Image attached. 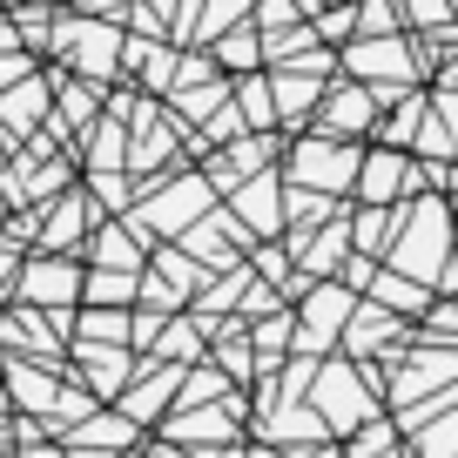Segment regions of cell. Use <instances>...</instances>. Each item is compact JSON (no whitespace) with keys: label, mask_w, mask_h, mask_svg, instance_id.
<instances>
[{"label":"cell","mask_w":458,"mask_h":458,"mask_svg":"<svg viewBox=\"0 0 458 458\" xmlns=\"http://www.w3.org/2000/svg\"><path fill=\"white\" fill-rule=\"evenodd\" d=\"M445 250H458V236H452V209H445L438 196H418V209L411 216H398V236H391V270H404V276H418V284H431V290H445Z\"/></svg>","instance_id":"cell-1"},{"label":"cell","mask_w":458,"mask_h":458,"mask_svg":"<svg viewBox=\"0 0 458 458\" xmlns=\"http://www.w3.org/2000/svg\"><path fill=\"white\" fill-rule=\"evenodd\" d=\"M310 404L324 411V425L337 431V438H351L358 425H371V418L385 411V404L371 398V377H364V364H351V358H330V364H317Z\"/></svg>","instance_id":"cell-2"},{"label":"cell","mask_w":458,"mask_h":458,"mask_svg":"<svg viewBox=\"0 0 458 458\" xmlns=\"http://www.w3.org/2000/svg\"><path fill=\"white\" fill-rule=\"evenodd\" d=\"M351 310H358V297H351V284H344V276H324V284H310V303L297 310V358H324L330 344L344 337Z\"/></svg>","instance_id":"cell-3"},{"label":"cell","mask_w":458,"mask_h":458,"mask_svg":"<svg viewBox=\"0 0 458 458\" xmlns=\"http://www.w3.org/2000/svg\"><path fill=\"white\" fill-rule=\"evenodd\" d=\"M351 169H364V148H344V142H330V135H317V142H297V148H290V182L324 189V196L351 182Z\"/></svg>","instance_id":"cell-4"},{"label":"cell","mask_w":458,"mask_h":458,"mask_svg":"<svg viewBox=\"0 0 458 458\" xmlns=\"http://www.w3.org/2000/svg\"><path fill=\"white\" fill-rule=\"evenodd\" d=\"M404 317L398 310H385V303H358V310H351V324H344V351H351V358L358 364H391L404 351Z\"/></svg>","instance_id":"cell-5"},{"label":"cell","mask_w":458,"mask_h":458,"mask_svg":"<svg viewBox=\"0 0 458 458\" xmlns=\"http://www.w3.org/2000/svg\"><path fill=\"white\" fill-rule=\"evenodd\" d=\"M182 371L189 364H169V358H148V377L135 391H122V411L135 418V425H156V418L175 411V391H182Z\"/></svg>","instance_id":"cell-6"},{"label":"cell","mask_w":458,"mask_h":458,"mask_svg":"<svg viewBox=\"0 0 458 458\" xmlns=\"http://www.w3.org/2000/svg\"><path fill=\"white\" fill-rule=\"evenodd\" d=\"M229 216L243 223V236H250V229H257V236H276V229H284V202H276V175L263 169V182H257V175H243V182L229 189Z\"/></svg>","instance_id":"cell-7"},{"label":"cell","mask_w":458,"mask_h":458,"mask_svg":"<svg viewBox=\"0 0 458 458\" xmlns=\"http://www.w3.org/2000/svg\"><path fill=\"white\" fill-rule=\"evenodd\" d=\"M317 114H324V129H337V135H364L377 122V95L358 88V81H337V88H324Z\"/></svg>","instance_id":"cell-8"},{"label":"cell","mask_w":458,"mask_h":458,"mask_svg":"<svg viewBox=\"0 0 458 458\" xmlns=\"http://www.w3.org/2000/svg\"><path fill=\"white\" fill-rule=\"evenodd\" d=\"M209 202H216V189L196 175V182H182V189H162L156 202H142V209H135V223H142V229H148V223H156V229H182L189 216H209Z\"/></svg>","instance_id":"cell-9"},{"label":"cell","mask_w":458,"mask_h":458,"mask_svg":"<svg viewBox=\"0 0 458 458\" xmlns=\"http://www.w3.org/2000/svg\"><path fill=\"white\" fill-rule=\"evenodd\" d=\"M398 189H411L404 148H371V156H364V175H358V196L364 202H398Z\"/></svg>","instance_id":"cell-10"},{"label":"cell","mask_w":458,"mask_h":458,"mask_svg":"<svg viewBox=\"0 0 458 458\" xmlns=\"http://www.w3.org/2000/svg\"><path fill=\"white\" fill-rule=\"evenodd\" d=\"M81 377L95 385V398H114V391L135 377L129 344H81Z\"/></svg>","instance_id":"cell-11"},{"label":"cell","mask_w":458,"mask_h":458,"mask_svg":"<svg viewBox=\"0 0 458 458\" xmlns=\"http://www.w3.org/2000/svg\"><path fill=\"white\" fill-rule=\"evenodd\" d=\"M68 41H74V61H81L88 74H108L114 55H122V34H114V28H95V21H74Z\"/></svg>","instance_id":"cell-12"},{"label":"cell","mask_w":458,"mask_h":458,"mask_svg":"<svg viewBox=\"0 0 458 458\" xmlns=\"http://www.w3.org/2000/svg\"><path fill=\"white\" fill-rule=\"evenodd\" d=\"M236 114L250 129H276V88L270 74H236Z\"/></svg>","instance_id":"cell-13"},{"label":"cell","mask_w":458,"mask_h":458,"mask_svg":"<svg viewBox=\"0 0 458 458\" xmlns=\"http://www.w3.org/2000/svg\"><path fill=\"white\" fill-rule=\"evenodd\" d=\"M74 290H81V276H74L68 263H34L28 270V297L34 303H68Z\"/></svg>","instance_id":"cell-14"},{"label":"cell","mask_w":458,"mask_h":458,"mask_svg":"<svg viewBox=\"0 0 458 458\" xmlns=\"http://www.w3.org/2000/svg\"><path fill=\"white\" fill-rule=\"evenodd\" d=\"M7 385H14V398L28 404V411H55V404H61L55 377H41L34 364H7Z\"/></svg>","instance_id":"cell-15"},{"label":"cell","mask_w":458,"mask_h":458,"mask_svg":"<svg viewBox=\"0 0 458 458\" xmlns=\"http://www.w3.org/2000/svg\"><path fill=\"white\" fill-rule=\"evenodd\" d=\"M216 61H223L229 74H250V68L263 61V28H236L223 47H216Z\"/></svg>","instance_id":"cell-16"},{"label":"cell","mask_w":458,"mask_h":458,"mask_svg":"<svg viewBox=\"0 0 458 458\" xmlns=\"http://www.w3.org/2000/svg\"><path fill=\"white\" fill-rule=\"evenodd\" d=\"M129 330H135V324L114 310V303H95V310L81 317V337H88V344H95V337H101V344H129Z\"/></svg>","instance_id":"cell-17"},{"label":"cell","mask_w":458,"mask_h":458,"mask_svg":"<svg viewBox=\"0 0 458 458\" xmlns=\"http://www.w3.org/2000/svg\"><path fill=\"white\" fill-rule=\"evenodd\" d=\"M95 263H101V270H135V263H142V250H135L129 236H122V229H101Z\"/></svg>","instance_id":"cell-18"},{"label":"cell","mask_w":458,"mask_h":458,"mask_svg":"<svg viewBox=\"0 0 458 458\" xmlns=\"http://www.w3.org/2000/svg\"><path fill=\"white\" fill-rule=\"evenodd\" d=\"M135 290H142V284H135V270H101V276H88V297H95V303H129Z\"/></svg>","instance_id":"cell-19"},{"label":"cell","mask_w":458,"mask_h":458,"mask_svg":"<svg viewBox=\"0 0 458 458\" xmlns=\"http://www.w3.org/2000/svg\"><path fill=\"white\" fill-rule=\"evenodd\" d=\"M34 108H47V95H41L34 81H28V88H14V101H0V114H7V122H28Z\"/></svg>","instance_id":"cell-20"},{"label":"cell","mask_w":458,"mask_h":458,"mask_svg":"<svg viewBox=\"0 0 458 458\" xmlns=\"http://www.w3.org/2000/svg\"><path fill=\"white\" fill-rule=\"evenodd\" d=\"M364 34H391V0H371V7H358V41Z\"/></svg>","instance_id":"cell-21"},{"label":"cell","mask_w":458,"mask_h":458,"mask_svg":"<svg viewBox=\"0 0 458 458\" xmlns=\"http://www.w3.org/2000/svg\"><path fill=\"white\" fill-rule=\"evenodd\" d=\"M317 7H324V0H297V14H317Z\"/></svg>","instance_id":"cell-22"},{"label":"cell","mask_w":458,"mask_h":458,"mask_svg":"<svg viewBox=\"0 0 458 458\" xmlns=\"http://www.w3.org/2000/svg\"><path fill=\"white\" fill-rule=\"evenodd\" d=\"M0 270H7V250H0Z\"/></svg>","instance_id":"cell-23"},{"label":"cell","mask_w":458,"mask_h":458,"mask_svg":"<svg viewBox=\"0 0 458 458\" xmlns=\"http://www.w3.org/2000/svg\"><path fill=\"white\" fill-rule=\"evenodd\" d=\"M385 458H404V452H385Z\"/></svg>","instance_id":"cell-24"},{"label":"cell","mask_w":458,"mask_h":458,"mask_svg":"<svg viewBox=\"0 0 458 458\" xmlns=\"http://www.w3.org/2000/svg\"><path fill=\"white\" fill-rule=\"evenodd\" d=\"M452 14H458V0H452Z\"/></svg>","instance_id":"cell-25"}]
</instances>
